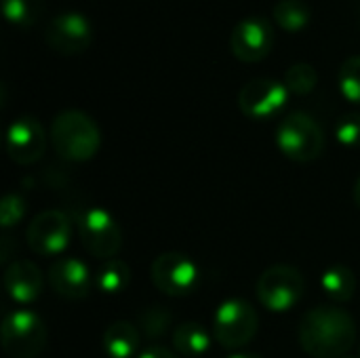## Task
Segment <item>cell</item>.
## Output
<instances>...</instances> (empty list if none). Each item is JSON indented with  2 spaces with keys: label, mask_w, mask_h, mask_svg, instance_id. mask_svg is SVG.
Wrapping results in <instances>:
<instances>
[{
  "label": "cell",
  "mask_w": 360,
  "mask_h": 358,
  "mask_svg": "<svg viewBox=\"0 0 360 358\" xmlns=\"http://www.w3.org/2000/svg\"><path fill=\"white\" fill-rule=\"evenodd\" d=\"M356 340V325L342 306H316L300 325V344L312 358H342Z\"/></svg>",
  "instance_id": "1"
},
{
  "label": "cell",
  "mask_w": 360,
  "mask_h": 358,
  "mask_svg": "<svg viewBox=\"0 0 360 358\" xmlns=\"http://www.w3.org/2000/svg\"><path fill=\"white\" fill-rule=\"evenodd\" d=\"M51 143L61 158L86 162L101 148V131L86 112L63 110L51 124Z\"/></svg>",
  "instance_id": "2"
},
{
  "label": "cell",
  "mask_w": 360,
  "mask_h": 358,
  "mask_svg": "<svg viewBox=\"0 0 360 358\" xmlns=\"http://www.w3.org/2000/svg\"><path fill=\"white\" fill-rule=\"evenodd\" d=\"M276 146L289 160L312 162L325 150V133L310 114L291 112L276 129Z\"/></svg>",
  "instance_id": "3"
},
{
  "label": "cell",
  "mask_w": 360,
  "mask_h": 358,
  "mask_svg": "<svg viewBox=\"0 0 360 358\" xmlns=\"http://www.w3.org/2000/svg\"><path fill=\"white\" fill-rule=\"evenodd\" d=\"M259 329V317L257 310L240 300L232 298L217 306L213 317V338L217 344L226 350H238L245 348Z\"/></svg>",
  "instance_id": "4"
},
{
  "label": "cell",
  "mask_w": 360,
  "mask_h": 358,
  "mask_svg": "<svg viewBox=\"0 0 360 358\" xmlns=\"http://www.w3.org/2000/svg\"><path fill=\"white\" fill-rule=\"evenodd\" d=\"M306 295L304 274L287 264L270 266L257 281V298L270 312H287Z\"/></svg>",
  "instance_id": "5"
},
{
  "label": "cell",
  "mask_w": 360,
  "mask_h": 358,
  "mask_svg": "<svg viewBox=\"0 0 360 358\" xmlns=\"http://www.w3.org/2000/svg\"><path fill=\"white\" fill-rule=\"evenodd\" d=\"M49 340L42 319L27 310H15L6 314L2 323V348L11 358H36L44 350Z\"/></svg>",
  "instance_id": "6"
},
{
  "label": "cell",
  "mask_w": 360,
  "mask_h": 358,
  "mask_svg": "<svg viewBox=\"0 0 360 358\" xmlns=\"http://www.w3.org/2000/svg\"><path fill=\"white\" fill-rule=\"evenodd\" d=\"M150 279L154 287L169 298H184L198 289L200 268L198 264L179 251L160 253L150 268Z\"/></svg>",
  "instance_id": "7"
},
{
  "label": "cell",
  "mask_w": 360,
  "mask_h": 358,
  "mask_svg": "<svg viewBox=\"0 0 360 358\" xmlns=\"http://www.w3.org/2000/svg\"><path fill=\"white\" fill-rule=\"evenodd\" d=\"M78 236L84 245V249L99 260H114V255L122 247V230L118 219L99 207L84 209L78 219Z\"/></svg>",
  "instance_id": "8"
},
{
  "label": "cell",
  "mask_w": 360,
  "mask_h": 358,
  "mask_svg": "<svg viewBox=\"0 0 360 358\" xmlns=\"http://www.w3.org/2000/svg\"><path fill=\"white\" fill-rule=\"evenodd\" d=\"M27 247L42 257L61 255L72 241V224L63 211L49 209L38 213L25 230Z\"/></svg>",
  "instance_id": "9"
},
{
  "label": "cell",
  "mask_w": 360,
  "mask_h": 358,
  "mask_svg": "<svg viewBox=\"0 0 360 358\" xmlns=\"http://www.w3.org/2000/svg\"><path fill=\"white\" fill-rule=\"evenodd\" d=\"M44 42L59 55H80L93 42L91 21L78 11L59 13L44 27Z\"/></svg>",
  "instance_id": "10"
},
{
  "label": "cell",
  "mask_w": 360,
  "mask_h": 358,
  "mask_svg": "<svg viewBox=\"0 0 360 358\" xmlns=\"http://www.w3.org/2000/svg\"><path fill=\"white\" fill-rule=\"evenodd\" d=\"M289 101V89L274 78L249 80L238 93V108L253 120H266L285 110Z\"/></svg>",
  "instance_id": "11"
},
{
  "label": "cell",
  "mask_w": 360,
  "mask_h": 358,
  "mask_svg": "<svg viewBox=\"0 0 360 358\" xmlns=\"http://www.w3.org/2000/svg\"><path fill=\"white\" fill-rule=\"evenodd\" d=\"M46 150V131L34 116H21L6 131V154L17 165H32Z\"/></svg>",
  "instance_id": "12"
},
{
  "label": "cell",
  "mask_w": 360,
  "mask_h": 358,
  "mask_svg": "<svg viewBox=\"0 0 360 358\" xmlns=\"http://www.w3.org/2000/svg\"><path fill=\"white\" fill-rule=\"evenodd\" d=\"M272 42H274L272 27L268 25V21L259 17L243 19L240 23L234 25L230 34V49L234 57L245 63H257L264 57H268L272 51Z\"/></svg>",
  "instance_id": "13"
},
{
  "label": "cell",
  "mask_w": 360,
  "mask_h": 358,
  "mask_svg": "<svg viewBox=\"0 0 360 358\" xmlns=\"http://www.w3.org/2000/svg\"><path fill=\"white\" fill-rule=\"evenodd\" d=\"M49 285L59 298L78 302L91 293L93 276L89 272V266L82 260L59 257L49 268Z\"/></svg>",
  "instance_id": "14"
},
{
  "label": "cell",
  "mask_w": 360,
  "mask_h": 358,
  "mask_svg": "<svg viewBox=\"0 0 360 358\" xmlns=\"http://www.w3.org/2000/svg\"><path fill=\"white\" fill-rule=\"evenodd\" d=\"M42 272L27 260H17L4 270V289L8 298L19 306L34 304L42 293Z\"/></svg>",
  "instance_id": "15"
},
{
  "label": "cell",
  "mask_w": 360,
  "mask_h": 358,
  "mask_svg": "<svg viewBox=\"0 0 360 358\" xmlns=\"http://www.w3.org/2000/svg\"><path fill=\"white\" fill-rule=\"evenodd\" d=\"M101 344L110 358H133L139 350V331L129 321H116L105 329Z\"/></svg>",
  "instance_id": "16"
},
{
  "label": "cell",
  "mask_w": 360,
  "mask_h": 358,
  "mask_svg": "<svg viewBox=\"0 0 360 358\" xmlns=\"http://www.w3.org/2000/svg\"><path fill=\"white\" fill-rule=\"evenodd\" d=\"M173 346L181 357L200 358L205 357L211 348V335L205 327H200L194 321L181 323L173 331Z\"/></svg>",
  "instance_id": "17"
},
{
  "label": "cell",
  "mask_w": 360,
  "mask_h": 358,
  "mask_svg": "<svg viewBox=\"0 0 360 358\" xmlns=\"http://www.w3.org/2000/svg\"><path fill=\"white\" fill-rule=\"evenodd\" d=\"M321 287L323 291L338 304H346L354 298L356 293V276L348 266H331L323 272L321 276Z\"/></svg>",
  "instance_id": "18"
},
{
  "label": "cell",
  "mask_w": 360,
  "mask_h": 358,
  "mask_svg": "<svg viewBox=\"0 0 360 358\" xmlns=\"http://www.w3.org/2000/svg\"><path fill=\"white\" fill-rule=\"evenodd\" d=\"M131 283V268L122 260H108L95 274V285L108 295L122 293Z\"/></svg>",
  "instance_id": "19"
},
{
  "label": "cell",
  "mask_w": 360,
  "mask_h": 358,
  "mask_svg": "<svg viewBox=\"0 0 360 358\" xmlns=\"http://www.w3.org/2000/svg\"><path fill=\"white\" fill-rule=\"evenodd\" d=\"M272 15L283 30L293 34L306 30L310 23V6L304 0H281L276 2Z\"/></svg>",
  "instance_id": "20"
},
{
  "label": "cell",
  "mask_w": 360,
  "mask_h": 358,
  "mask_svg": "<svg viewBox=\"0 0 360 358\" xmlns=\"http://www.w3.org/2000/svg\"><path fill=\"white\" fill-rule=\"evenodd\" d=\"M44 11V0H2L4 19L15 27H32Z\"/></svg>",
  "instance_id": "21"
},
{
  "label": "cell",
  "mask_w": 360,
  "mask_h": 358,
  "mask_svg": "<svg viewBox=\"0 0 360 358\" xmlns=\"http://www.w3.org/2000/svg\"><path fill=\"white\" fill-rule=\"evenodd\" d=\"M316 82H319V74L314 65H310L308 61L293 63L285 74V87L293 95H310L316 89Z\"/></svg>",
  "instance_id": "22"
},
{
  "label": "cell",
  "mask_w": 360,
  "mask_h": 358,
  "mask_svg": "<svg viewBox=\"0 0 360 358\" xmlns=\"http://www.w3.org/2000/svg\"><path fill=\"white\" fill-rule=\"evenodd\" d=\"M338 87L350 103L360 106V55H352L342 63L338 74Z\"/></svg>",
  "instance_id": "23"
},
{
  "label": "cell",
  "mask_w": 360,
  "mask_h": 358,
  "mask_svg": "<svg viewBox=\"0 0 360 358\" xmlns=\"http://www.w3.org/2000/svg\"><path fill=\"white\" fill-rule=\"evenodd\" d=\"M335 137L346 148H359L360 146V114L350 112L342 116L335 124Z\"/></svg>",
  "instance_id": "24"
},
{
  "label": "cell",
  "mask_w": 360,
  "mask_h": 358,
  "mask_svg": "<svg viewBox=\"0 0 360 358\" xmlns=\"http://www.w3.org/2000/svg\"><path fill=\"white\" fill-rule=\"evenodd\" d=\"M25 215V200L19 194H6L0 205V224L2 228H11L19 224Z\"/></svg>",
  "instance_id": "25"
},
{
  "label": "cell",
  "mask_w": 360,
  "mask_h": 358,
  "mask_svg": "<svg viewBox=\"0 0 360 358\" xmlns=\"http://www.w3.org/2000/svg\"><path fill=\"white\" fill-rule=\"evenodd\" d=\"M169 319H171V314H169V312L154 308V310H150V312H146V314H143L141 325H143V329H146V333H148V335H160V333L165 331V327H167Z\"/></svg>",
  "instance_id": "26"
},
{
  "label": "cell",
  "mask_w": 360,
  "mask_h": 358,
  "mask_svg": "<svg viewBox=\"0 0 360 358\" xmlns=\"http://www.w3.org/2000/svg\"><path fill=\"white\" fill-rule=\"evenodd\" d=\"M137 358H179L175 352H171L169 348H162V346H150L146 348L141 354H137Z\"/></svg>",
  "instance_id": "27"
},
{
  "label": "cell",
  "mask_w": 360,
  "mask_h": 358,
  "mask_svg": "<svg viewBox=\"0 0 360 358\" xmlns=\"http://www.w3.org/2000/svg\"><path fill=\"white\" fill-rule=\"evenodd\" d=\"M352 196H354V203H356V207L360 209V177H359V181L354 184V192H352Z\"/></svg>",
  "instance_id": "28"
},
{
  "label": "cell",
  "mask_w": 360,
  "mask_h": 358,
  "mask_svg": "<svg viewBox=\"0 0 360 358\" xmlns=\"http://www.w3.org/2000/svg\"><path fill=\"white\" fill-rule=\"evenodd\" d=\"M228 358H264L259 357V354H251V352H236V354H232V357Z\"/></svg>",
  "instance_id": "29"
},
{
  "label": "cell",
  "mask_w": 360,
  "mask_h": 358,
  "mask_svg": "<svg viewBox=\"0 0 360 358\" xmlns=\"http://www.w3.org/2000/svg\"><path fill=\"white\" fill-rule=\"evenodd\" d=\"M342 358H360V357H350V354H346V357H342Z\"/></svg>",
  "instance_id": "30"
},
{
  "label": "cell",
  "mask_w": 360,
  "mask_h": 358,
  "mask_svg": "<svg viewBox=\"0 0 360 358\" xmlns=\"http://www.w3.org/2000/svg\"><path fill=\"white\" fill-rule=\"evenodd\" d=\"M359 357H360V354H359Z\"/></svg>",
  "instance_id": "31"
}]
</instances>
